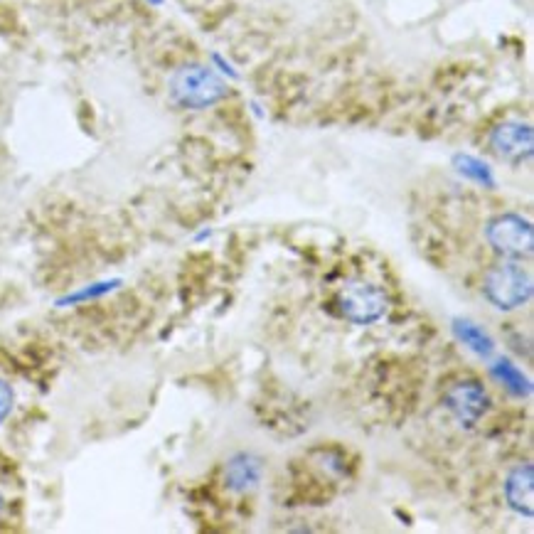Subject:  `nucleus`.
<instances>
[{"mask_svg":"<svg viewBox=\"0 0 534 534\" xmlns=\"http://www.w3.org/2000/svg\"><path fill=\"white\" fill-rule=\"evenodd\" d=\"M456 168H458V173L466 175V178H471L473 183L488 185V188H493V185H495L493 173H490V168L483 163V160H478L473 156H458L456 158Z\"/></svg>","mask_w":534,"mask_h":534,"instance_id":"9b49d317","label":"nucleus"},{"mask_svg":"<svg viewBox=\"0 0 534 534\" xmlns=\"http://www.w3.org/2000/svg\"><path fill=\"white\" fill-rule=\"evenodd\" d=\"M264 478V463L252 453H237L224 466V483L234 493H247L254 490Z\"/></svg>","mask_w":534,"mask_h":534,"instance_id":"0eeeda50","label":"nucleus"},{"mask_svg":"<svg viewBox=\"0 0 534 534\" xmlns=\"http://www.w3.org/2000/svg\"><path fill=\"white\" fill-rule=\"evenodd\" d=\"M343 318L355 325H372L384 318L389 308V298L382 288L370 281H347L335 296Z\"/></svg>","mask_w":534,"mask_h":534,"instance_id":"7ed1b4c3","label":"nucleus"},{"mask_svg":"<svg viewBox=\"0 0 534 534\" xmlns=\"http://www.w3.org/2000/svg\"><path fill=\"white\" fill-rule=\"evenodd\" d=\"M490 247L505 259H527L534 249V232L530 220L520 215H500L485 229Z\"/></svg>","mask_w":534,"mask_h":534,"instance_id":"20e7f679","label":"nucleus"},{"mask_svg":"<svg viewBox=\"0 0 534 534\" xmlns=\"http://www.w3.org/2000/svg\"><path fill=\"white\" fill-rule=\"evenodd\" d=\"M168 94L183 109L202 111L210 106L220 104L229 94L227 82L205 64H185L175 69V74L168 82Z\"/></svg>","mask_w":534,"mask_h":534,"instance_id":"f257e3e1","label":"nucleus"},{"mask_svg":"<svg viewBox=\"0 0 534 534\" xmlns=\"http://www.w3.org/2000/svg\"><path fill=\"white\" fill-rule=\"evenodd\" d=\"M505 495L507 503L520 515L532 517L534 512V471L530 463L525 466H517L515 471L507 475L505 483Z\"/></svg>","mask_w":534,"mask_h":534,"instance_id":"6e6552de","label":"nucleus"},{"mask_svg":"<svg viewBox=\"0 0 534 534\" xmlns=\"http://www.w3.org/2000/svg\"><path fill=\"white\" fill-rule=\"evenodd\" d=\"M485 298L493 303L498 311H517L527 306L532 298V274L517 259L500 261L485 274L483 281Z\"/></svg>","mask_w":534,"mask_h":534,"instance_id":"f03ea898","label":"nucleus"},{"mask_svg":"<svg viewBox=\"0 0 534 534\" xmlns=\"http://www.w3.org/2000/svg\"><path fill=\"white\" fill-rule=\"evenodd\" d=\"M3 503H5V500H3V493H0V512H3Z\"/></svg>","mask_w":534,"mask_h":534,"instance_id":"ddd939ff","label":"nucleus"},{"mask_svg":"<svg viewBox=\"0 0 534 534\" xmlns=\"http://www.w3.org/2000/svg\"><path fill=\"white\" fill-rule=\"evenodd\" d=\"M443 404L463 426H475L488 414L490 397L483 384L475 379H463L448 387V392L443 394Z\"/></svg>","mask_w":534,"mask_h":534,"instance_id":"39448f33","label":"nucleus"},{"mask_svg":"<svg viewBox=\"0 0 534 534\" xmlns=\"http://www.w3.org/2000/svg\"><path fill=\"white\" fill-rule=\"evenodd\" d=\"M453 330H456L458 340H461L463 345L471 347L475 355L490 357L495 352L493 338H490L483 328L471 323V320H456V323H453Z\"/></svg>","mask_w":534,"mask_h":534,"instance_id":"1a4fd4ad","label":"nucleus"},{"mask_svg":"<svg viewBox=\"0 0 534 534\" xmlns=\"http://www.w3.org/2000/svg\"><path fill=\"white\" fill-rule=\"evenodd\" d=\"M13 404H15L13 389H10L8 382H3V379H0V424H3V421L10 416V411H13Z\"/></svg>","mask_w":534,"mask_h":534,"instance_id":"f8f14e48","label":"nucleus"},{"mask_svg":"<svg viewBox=\"0 0 534 534\" xmlns=\"http://www.w3.org/2000/svg\"><path fill=\"white\" fill-rule=\"evenodd\" d=\"M490 372H493V377L498 379V382H503L515 397H527V394H530V379L522 375L510 360H498L490 367Z\"/></svg>","mask_w":534,"mask_h":534,"instance_id":"9d476101","label":"nucleus"},{"mask_svg":"<svg viewBox=\"0 0 534 534\" xmlns=\"http://www.w3.org/2000/svg\"><path fill=\"white\" fill-rule=\"evenodd\" d=\"M490 148L507 163H522L532 156V126L522 121H505L490 133Z\"/></svg>","mask_w":534,"mask_h":534,"instance_id":"423d86ee","label":"nucleus"}]
</instances>
